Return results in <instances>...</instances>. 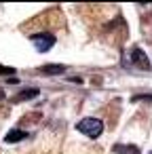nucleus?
Returning a JSON list of instances; mask_svg holds the SVG:
<instances>
[{"instance_id":"nucleus-1","label":"nucleus","mask_w":152,"mask_h":154,"mask_svg":"<svg viewBox=\"0 0 152 154\" xmlns=\"http://www.w3.org/2000/svg\"><path fill=\"white\" fill-rule=\"evenodd\" d=\"M76 131H80L82 135L95 139V137L101 135V131H104V122H101L99 118H95V116H87V118H82V120L76 122Z\"/></svg>"},{"instance_id":"nucleus-2","label":"nucleus","mask_w":152,"mask_h":154,"mask_svg":"<svg viewBox=\"0 0 152 154\" xmlns=\"http://www.w3.org/2000/svg\"><path fill=\"white\" fill-rule=\"evenodd\" d=\"M30 40L34 42V47H36V51H38V53H47V51L55 45V36H53V34H49V32L32 34V36H30Z\"/></svg>"},{"instance_id":"nucleus-3","label":"nucleus","mask_w":152,"mask_h":154,"mask_svg":"<svg viewBox=\"0 0 152 154\" xmlns=\"http://www.w3.org/2000/svg\"><path fill=\"white\" fill-rule=\"evenodd\" d=\"M129 59H131V66H135V68H139V70H150L148 55H146L139 47H131V51H129Z\"/></svg>"},{"instance_id":"nucleus-4","label":"nucleus","mask_w":152,"mask_h":154,"mask_svg":"<svg viewBox=\"0 0 152 154\" xmlns=\"http://www.w3.org/2000/svg\"><path fill=\"white\" fill-rule=\"evenodd\" d=\"M114 154H139V148L137 146H127V143H116L112 148Z\"/></svg>"},{"instance_id":"nucleus-5","label":"nucleus","mask_w":152,"mask_h":154,"mask_svg":"<svg viewBox=\"0 0 152 154\" xmlns=\"http://www.w3.org/2000/svg\"><path fill=\"white\" fill-rule=\"evenodd\" d=\"M23 137H28V133H26V131H19V129H13V131H9V133H7V137H5V141H7V143H17V141H21Z\"/></svg>"},{"instance_id":"nucleus-6","label":"nucleus","mask_w":152,"mask_h":154,"mask_svg":"<svg viewBox=\"0 0 152 154\" xmlns=\"http://www.w3.org/2000/svg\"><path fill=\"white\" fill-rule=\"evenodd\" d=\"M40 72H42V74H47V76H53V74H64V72H66V68H64V66H59V63H51V66L40 68Z\"/></svg>"},{"instance_id":"nucleus-7","label":"nucleus","mask_w":152,"mask_h":154,"mask_svg":"<svg viewBox=\"0 0 152 154\" xmlns=\"http://www.w3.org/2000/svg\"><path fill=\"white\" fill-rule=\"evenodd\" d=\"M36 95H38V89H26L19 95H15L13 101H23V99H30V97H36Z\"/></svg>"},{"instance_id":"nucleus-8","label":"nucleus","mask_w":152,"mask_h":154,"mask_svg":"<svg viewBox=\"0 0 152 154\" xmlns=\"http://www.w3.org/2000/svg\"><path fill=\"white\" fill-rule=\"evenodd\" d=\"M0 74H15V68H7V66H0Z\"/></svg>"},{"instance_id":"nucleus-9","label":"nucleus","mask_w":152,"mask_h":154,"mask_svg":"<svg viewBox=\"0 0 152 154\" xmlns=\"http://www.w3.org/2000/svg\"><path fill=\"white\" fill-rule=\"evenodd\" d=\"M139 99H148V101H152V95H137V97H133V101H139Z\"/></svg>"},{"instance_id":"nucleus-10","label":"nucleus","mask_w":152,"mask_h":154,"mask_svg":"<svg viewBox=\"0 0 152 154\" xmlns=\"http://www.w3.org/2000/svg\"><path fill=\"white\" fill-rule=\"evenodd\" d=\"M150 154H152V152H150Z\"/></svg>"}]
</instances>
